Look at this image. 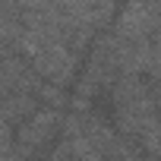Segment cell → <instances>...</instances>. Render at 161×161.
<instances>
[{
	"label": "cell",
	"mask_w": 161,
	"mask_h": 161,
	"mask_svg": "<svg viewBox=\"0 0 161 161\" xmlns=\"http://www.w3.org/2000/svg\"><path fill=\"white\" fill-rule=\"evenodd\" d=\"M158 19H161V3H155V0H136V3H126L120 10L114 35L120 41L158 38Z\"/></svg>",
	"instance_id": "7a4b0ae2"
},
{
	"label": "cell",
	"mask_w": 161,
	"mask_h": 161,
	"mask_svg": "<svg viewBox=\"0 0 161 161\" xmlns=\"http://www.w3.org/2000/svg\"><path fill=\"white\" fill-rule=\"evenodd\" d=\"M35 98H38L44 108L57 111V114H60V111L69 104V92H66V89H60V86H47V82H41V86H38Z\"/></svg>",
	"instance_id": "8992f818"
},
{
	"label": "cell",
	"mask_w": 161,
	"mask_h": 161,
	"mask_svg": "<svg viewBox=\"0 0 161 161\" xmlns=\"http://www.w3.org/2000/svg\"><path fill=\"white\" fill-rule=\"evenodd\" d=\"M7 139H13V126H10V120L3 117V108H0V142H7Z\"/></svg>",
	"instance_id": "52a82bcc"
},
{
	"label": "cell",
	"mask_w": 161,
	"mask_h": 161,
	"mask_svg": "<svg viewBox=\"0 0 161 161\" xmlns=\"http://www.w3.org/2000/svg\"><path fill=\"white\" fill-rule=\"evenodd\" d=\"M22 32V16H19V3H0V44L10 47L16 41V35Z\"/></svg>",
	"instance_id": "5b68a950"
},
{
	"label": "cell",
	"mask_w": 161,
	"mask_h": 161,
	"mask_svg": "<svg viewBox=\"0 0 161 161\" xmlns=\"http://www.w3.org/2000/svg\"><path fill=\"white\" fill-rule=\"evenodd\" d=\"M0 108H3V117L10 120V126H22L41 104L35 95H22V92H13V95H3L0 98Z\"/></svg>",
	"instance_id": "277c9868"
},
{
	"label": "cell",
	"mask_w": 161,
	"mask_h": 161,
	"mask_svg": "<svg viewBox=\"0 0 161 161\" xmlns=\"http://www.w3.org/2000/svg\"><path fill=\"white\" fill-rule=\"evenodd\" d=\"M95 161H111V158H95Z\"/></svg>",
	"instance_id": "ba28073f"
},
{
	"label": "cell",
	"mask_w": 161,
	"mask_h": 161,
	"mask_svg": "<svg viewBox=\"0 0 161 161\" xmlns=\"http://www.w3.org/2000/svg\"><path fill=\"white\" fill-rule=\"evenodd\" d=\"M79 63H82V57H79L76 51H69L66 41H51L29 66L35 69L38 79H44L47 86L66 89L73 79H76V73H79Z\"/></svg>",
	"instance_id": "6da1fadb"
},
{
	"label": "cell",
	"mask_w": 161,
	"mask_h": 161,
	"mask_svg": "<svg viewBox=\"0 0 161 161\" xmlns=\"http://www.w3.org/2000/svg\"><path fill=\"white\" fill-rule=\"evenodd\" d=\"M60 114L57 111H51V108H38L22 126H16V133H13V142L22 148V152H29V155H35V152H41V148H51V142L60 136Z\"/></svg>",
	"instance_id": "3957f363"
}]
</instances>
